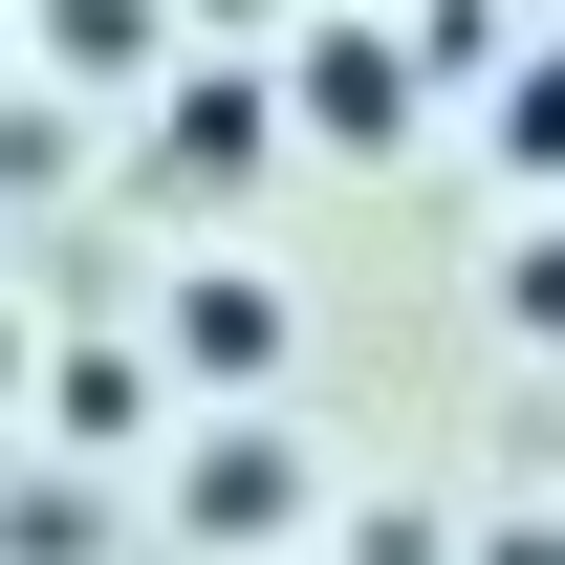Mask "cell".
I'll return each mask as SVG.
<instances>
[{"label": "cell", "mask_w": 565, "mask_h": 565, "mask_svg": "<svg viewBox=\"0 0 565 565\" xmlns=\"http://www.w3.org/2000/svg\"><path fill=\"white\" fill-rule=\"evenodd\" d=\"M262 152H282V87L262 66H196V87H174V174H196V196H239Z\"/></svg>", "instance_id": "cell-1"}, {"label": "cell", "mask_w": 565, "mask_h": 565, "mask_svg": "<svg viewBox=\"0 0 565 565\" xmlns=\"http://www.w3.org/2000/svg\"><path fill=\"white\" fill-rule=\"evenodd\" d=\"M305 131H327V152H392V131H414V66H392V44H305Z\"/></svg>", "instance_id": "cell-2"}, {"label": "cell", "mask_w": 565, "mask_h": 565, "mask_svg": "<svg viewBox=\"0 0 565 565\" xmlns=\"http://www.w3.org/2000/svg\"><path fill=\"white\" fill-rule=\"evenodd\" d=\"M174 349H196V370H262V349H282V282H196Z\"/></svg>", "instance_id": "cell-3"}, {"label": "cell", "mask_w": 565, "mask_h": 565, "mask_svg": "<svg viewBox=\"0 0 565 565\" xmlns=\"http://www.w3.org/2000/svg\"><path fill=\"white\" fill-rule=\"evenodd\" d=\"M282 500H305V479H282L262 435H196V522H282Z\"/></svg>", "instance_id": "cell-4"}, {"label": "cell", "mask_w": 565, "mask_h": 565, "mask_svg": "<svg viewBox=\"0 0 565 565\" xmlns=\"http://www.w3.org/2000/svg\"><path fill=\"white\" fill-rule=\"evenodd\" d=\"M44 44L66 66H152V0H44Z\"/></svg>", "instance_id": "cell-5"}, {"label": "cell", "mask_w": 565, "mask_h": 565, "mask_svg": "<svg viewBox=\"0 0 565 565\" xmlns=\"http://www.w3.org/2000/svg\"><path fill=\"white\" fill-rule=\"evenodd\" d=\"M500 152H522V174H565V44H544L522 87H500Z\"/></svg>", "instance_id": "cell-6"}, {"label": "cell", "mask_w": 565, "mask_h": 565, "mask_svg": "<svg viewBox=\"0 0 565 565\" xmlns=\"http://www.w3.org/2000/svg\"><path fill=\"white\" fill-rule=\"evenodd\" d=\"M500 305H522V327H565V239H522V262H500Z\"/></svg>", "instance_id": "cell-7"}, {"label": "cell", "mask_w": 565, "mask_h": 565, "mask_svg": "<svg viewBox=\"0 0 565 565\" xmlns=\"http://www.w3.org/2000/svg\"><path fill=\"white\" fill-rule=\"evenodd\" d=\"M500 565H544V544H500Z\"/></svg>", "instance_id": "cell-8"}]
</instances>
